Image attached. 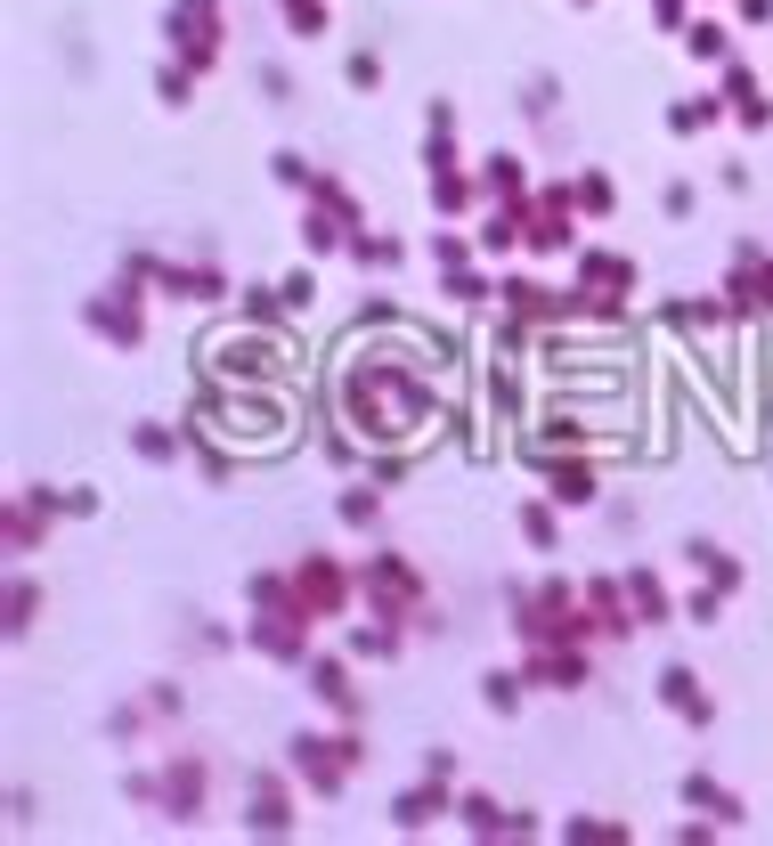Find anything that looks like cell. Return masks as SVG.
Masks as SVG:
<instances>
[{
	"instance_id": "6da1fadb",
	"label": "cell",
	"mask_w": 773,
	"mask_h": 846,
	"mask_svg": "<svg viewBox=\"0 0 773 846\" xmlns=\"http://www.w3.org/2000/svg\"><path fill=\"white\" fill-rule=\"evenodd\" d=\"M302 773L318 781V790H334L342 781V741H302Z\"/></svg>"
},
{
	"instance_id": "7a4b0ae2",
	"label": "cell",
	"mask_w": 773,
	"mask_h": 846,
	"mask_svg": "<svg viewBox=\"0 0 773 846\" xmlns=\"http://www.w3.org/2000/svg\"><path fill=\"white\" fill-rule=\"evenodd\" d=\"M741 310H773V269H741Z\"/></svg>"
},
{
	"instance_id": "3957f363",
	"label": "cell",
	"mask_w": 773,
	"mask_h": 846,
	"mask_svg": "<svg viewBox=\"0 0 773 846\" xmlns=\"http://www.w3.org/2000/svg\"><path fill=\"white\" fill-rule=\"evenodd\" d=\"M668 708H684V716H708V700L692 692V676H684V668H668Z\"/></svg>"
},
{
	"instance_id": "277c9868",
	"label": "cell",
	"mask_w": 773,
	"mask_h": 846,
	"mask_svg": "<svg viewBox=\"0 0 773 846\" xmlns=\"http://www.w3.org/2000/svg\"><path fill=\"white\" fill-rule=\"evenodd\" d=\"M554 497H562V505H586L594 489H586V472H554Z\"/></svg>"
}]
</instances>
